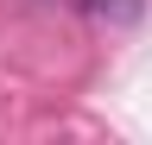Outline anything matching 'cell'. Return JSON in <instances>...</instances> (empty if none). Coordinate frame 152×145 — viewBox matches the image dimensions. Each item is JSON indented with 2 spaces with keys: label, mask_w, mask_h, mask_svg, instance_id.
Here are the masks:
<instances>
[{
  "label": "cell",
  "mask_w": 152,
  "mask_h": 145,
  "mask_svg": "<svg viewBox=\"0 0 152 145\" xmlns=\"http://www.w3.org/2000/svg\"><path fill=\"white\" fill-rule=\"evenodd\" d=\"M83 6L95 13V19H108V13H127V19H133V13H140V0H83Z\"/></svg>",
  "instance_id": "cell-1"
}]
</instances>
